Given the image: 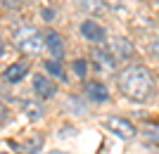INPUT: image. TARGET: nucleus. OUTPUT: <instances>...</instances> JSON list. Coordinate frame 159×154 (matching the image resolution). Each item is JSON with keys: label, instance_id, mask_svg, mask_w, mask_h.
<instances>
[{"label": "nucleus", "instance_id": "f257e3e1", "mask_svg": "<svg viewBox=\"0 0 159 154\" xmlns=\"http://www.w3.org/2000/svg\"><path fill=\"white\" fill-rule=\"evenodd\" d=\"M119 88L133 102H147L154 95V78L150 74V69L133 64L119 74Z\"/></svg>", "mask_w": 159, "mask_h": 154}, {"label": "nucleus", "instance_id": "f03ea898", "mask_svg": "<svg viewBox=\"0 0 159 154\" xmlns=\"http://www.w3.org/2000/svg\"><path fill=\"white\" fill-rule=\"evenodd\" d=\"M14 45H17V50L19 52H24L26 57H33V55H40L43 52V47H45V38H43V33H40L36 26H21L14 31L12 36Z\"/></svg>", "mask_w": 159, "mask_h": 154}, {"label": "nucleus", "instance_id": "7ed1b4c3", "mask_svg": "<svg viewBox=\"0 0 159 154\" xmlns=\"http://www.w3.org/2000/svg\"><path fill=\"white\" fill-rule=\"evenodd\" d=\"M105 128L112 130L121 140H133V138H135V126H133L131 121H126L124 116H109V119L105 121Z\"/></svg>", "mask_w": 159, "mask_h": 154}, {"label": "nucleus", "instance_id": "20e7f679", "mask_svg": "<svg viewBox=\"0 0 159 154\" xmlns=\"http://www.w3.org/2000/svg\"><path fill=\"white\" fill-rule=\"evenodd\" d=\"M33 90H36V95H38L40 100H50V97H55V93H57V86H55L52 78L38 74V76H33Z\"/></svg>", "mask_w": 159, "mask_h": 154}, {"label": "nucleus", "instance_id": "39448f33", "mask_svg": "<svg viewBox=\"0 0 159 154\" xmlns=\"http://www.w3.org/2000/svg\"><path fill=\"white\" fill-rule=\"evenodd\" d=\"M109 55L114 57V62H116V59H128V57L133 55V45H131V40L121 38V36L112 38V40H109Z\"/></svg>", "mask_w": 159, "mask_h": 154}, {"label": "nucleus", "instance_id": "423d86ee", "mask_svg": "<svg viewBox=\"0 0 159 154\" xmlns=\"http://www.w3.org/2000/svg\"><path fill=\"white\" fill-rule=\"evenodd\" d=\"M83 93H86V97L90 102H107L109 100V90L105 88V83H100V81H88V83H83Z\"/></svg>", "mask_w": 159, "mask_h": 154}, {"label": "nucleus", "instance_id": "0eeeda50", "mask_svg": "<svg viewBox=\"0 0 159 154\" xmlns=\"http://www.w3.org/2000/svg\"><path fill=\"white\" fill-rule=\"evenodd\" d=\"M29 67H31V59H19V62H14V64H10V67L5 69L2 78H5L7 83H19V81L29 74Z\"/></svg>", "mask_w": 159, "mask_h": 154}, {"label": "nucleus", "instance_id": "6e6552de", "mask_svg": "<svg viewBox=\"0 0 159 154\" xmlns=\"http://www.w3.org/2000/svg\"><path fill=\"white\" fill-rule=\"evenodd\" d=\"M81 33L86 36V40H90V43H105V38H107L105 26H100L98 21H93V19H86L81 24Z\"/></svg>", "mask_w": 159, "mask_h": 154}, {"label": "nucleus", "instance_id": "1a4fd4ad", "mask_svg": "<svg viewBox=\"0 0 159 154\" xmlns=\"http://www.w3.org/2000/svg\"><path fill=\"white\" fill-rule=\"evenodd\" d=\"M43 38H45L48 52H50L55 59L60 62L62 57H64V40H62V36L57 33V31H48V33H43Z\"/></svg>", "mask_w": 159, "mask_h": 154}, {"label": "nucleus", "instance_id": "9d476101", "mask_svg": "<svg viewBox=\"0 0 159 154\" xmlns=\"http://www.w3.org/2000/svg\"><path fill=\"white\" fill-rule=\"evenodd\" d=\"M93 59H95V67H98V71L114 74V59H112V55H109V52L95 50V52H93Z\"/></svg>", "mask_w": 159, "mask_h": 154}, {"label": "nucleus", "instance_id": "9b49d317", "mask_svg": "<svg viewBox=\"0 0 159 154\" xmlns=\"http://www.w3.org/2000/svg\"><path fill=\"white\" fill-rule=\"evenodd\" d=\"M40 147H43V135L33 133V135H29L26 142L21 145V152H24V154H36Z\"/></svg>", "mask_w": 159, "mask_h": 154}, {"label": "nucleus", "instance_id": "f8f14e48", "mask_svg": "<svg viewBox=\"0 0 159 154\" xmlns=\"http://www.w3.org/2000/svg\"><path fill=\"white\" fill-rule=\"evenodd\" d=\"M21 109H24V114H26V119H31V121H38L40 116H43V107H40L38 102H33V100H26V102H21Z\"/></svg>", "mask_w": 159, "mask_h": 154}, {"label": "nucleus", "instance_id": "ddd939ff", "mask_svg": "<svg viewBox=\"0 0 159 154\" xmlns=\"http://www.w3.org/2000/svg\"><path fill=\"white\" fill-rule=\"evenodd\" d=\"M76 5L88 14H102L105 12V5H102V0H76Z\"/></svg>", "mask_w": 159, "mask_h": 154}, {"label": "nucleus", "instance_id": "4468645a", "mask_svg": "<svg viewBox=\"0 0 159 154\" xmlns=\"http://www.w3.org/2000/svg\"><path fill=\"white\" fill-rule=\"evenodd\" d=\"M45 69H48V74H52V76H62V64L57 59L55 62H45Z\"/></svg>", "mask_w": 159, "mask_h": 154}, {"label": "nucleus", "instance_id": "2eb2a0df", "mask_svg": "<svg viewBox=\"0 0 159 154\" xmlns=\"http://www.w3.org/2000/svg\"><path fill=\"white\" fill-rule=\"evenodd\" d=\"M105 10H121L124 7V0H102Z\"/></svg>", "mask_w": 159, "mask_h": 154}, {"label": "nucleus", "instance_id": "dca6fc26", "mask_svg": "<svg viewBox=\"0 0 159 154\" xmlns=\"http://www.w3.org/2000/svg\"><path fill=\"white\" fill-rule=\"evenodd\" d=\"M86 69H88L86 59H76V62H74V71H76L79 76H86Z\"/></svg>", "mask_w": 159, "mask_h": 154}, {"label": "nucleus", "instance_id": "f3484780", "mask_svg": "<svg viewBox=\"0 0 159 154\" xmlns=\"http://www.w3.org/2000/svg\"><path fill=\"white\" fill-rule=\"evenodd\" d=\"M152 52H154V57L159 59V36H157V38L152 40Z\"/></svg>", "mask_w": 159, "mask_h": 154}, {"label": "nucleus", "instance_id": "a211bd4d", "mask_svg": "<svg viewBox=\"0 0 159 154\" xmlns=\"http://www.w3.org/2000/svg\"><path fill=\"white\" fill-rule=\"evenodd\" d=\"M2 50H5V43H2V38H0V55H2Z\"/></svg>", "mask_w": 159, "mask_h": 154}, {"label": "nucleus", "instance_id": "6ab92c4d", "mask_svg": "<svg viewBox=\"0 0 159 154\" xmlns=\"http://www.w3.org/2000/svg\"><path fill=\"white\" fill-rule=\"evenodd\" d=\"M2 116H5V107H0V119H2Z\"/></svg>", "mask_w": 159, "mask_h": 154}, {"label": "nucleus", "instance_id": "aec40b11", "mask_svg": "<svg viewBox=\"0 0 159 154\" xmlns=\"http://www.w3.org/2000/svg\"><path fill=\"white\" fill-rule=\"evenodd\" d=\"M48 154H64V152H60V149H55V152H48Z\"/></svg>", "mask_w": 159, "mask_h": 154}, {"label": "nucleus", "instance_id": "412c9836", "mask_svg": "<svg viewBox=\"0 0 159 154\" xmlns=\"http://www.w3.org/2000/svg\"><path fill=\"white\" fill-rule=\"evenodd\" d=\"M12 2H29V0H12Z\"/></svg>", "mask_w": 159, "mask_h": 154}]
</instances>
